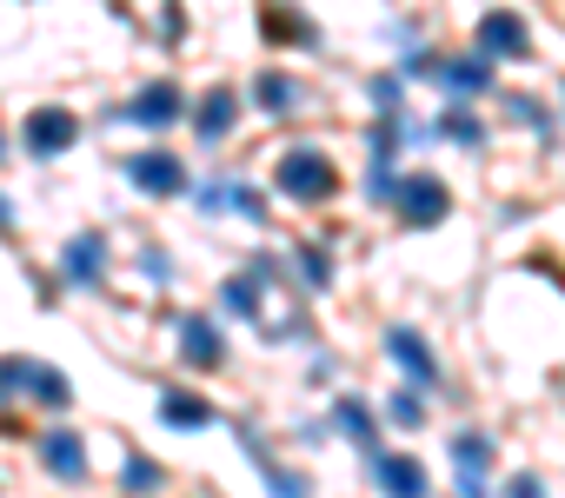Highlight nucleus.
I'll return each instance as SVG.
<instances>
[{
	"label": "nucleus",
	"instance_id": "obj_14",
	"mask_svg": "<svg viewBox=\"0 0 565 498\" xmlns=\"http://www.w3.org/2000/svg\"><path fill=\"white\" fill-rule=\"evenodd\" d=\"M233 113H239V100H233L226 87H213V94H206V100L193 107V133H200V140L213 147V140H226V133H233Z\"/></svg>",
	"mask_w": 565,
	"mask_h": 498
},
{
	"label": "nucleus",
	"instance_id": "obj_28",
	"mask_svg": "<svg viewBox=\"0 0 565 498\" xmlns=\"http://www.w3.org/2000/svg\"><path fill=\"white\" fill-rule=\"evenodd\" d=\"M373 100H380V107H393V100H399V80H393V74H380V80H373Z\"/></svg>",
	"mask_w": 565,
	"mask_h": 498
},
{
	"label": "nucleus",
	"instance_id": "obj_4",
	"mask_svg": "<svg viewBox=\"0 0 565 498\" xmlns=\"http://www.w3.org/2000/svg\"><path fill=\"white\" fill-rule=\"evenodd\" d=\"M120 120H127V127H147V133L173 127V120H180V87H173V80H153V87H140V94H134V107H127Z\"/></svg>",
	"mask_w": 565,
	"mask_h": 498
},
{
	"label": "nucleus",
	"instance_id": "obj_30",
	"mask_svg": "<svg viewBox=\"0 0 565 498\" xmlns=\"http://www.w3.org/2000/svg\"><path fill=\"white\" fill-rule=\"evenodd\" d=\"M0 232H14V206L8 199H0Z\"/></svg>",
	"mask_w": 565,
	"mask_h": 498
},
{
	"label": "nucleus",
	"instance_id": "obj_2",
	"mask_svg": "<svg viewBox=\"0 0 565 498\" xmlns=\"http://www.w3.org/2000/svg\"><path fill=\"white\" fill-rule=\"evenodd\" d=\"M393 206H399L413 226H439V219L452 213V193H446V180H433V173H406L399 193H393Z\"/></svg>",
	"mask_w": 565,
	"mask_h": 498
},
{
	"label": "nucleus",
	"instance_id": "obj_26",
	"mask_svg": "<svg viewBox=\"0 0 565 498\" xmlns=\"http://www.w3.org/2000/svg\"><path fill=\"white\" fill-rule=\"evenodd\" d=\"M193 199H200V213H220V206H233V186H200Z\"/></svg>",
	"mask_w": 565,
	"mask_h": 498
},
{
	"label": "nucleus",
	"instance_id": "obj_9",
	"mask_svg": "<svg viewBox=\"0 0 565 498\" xmlns=\"http://www.w3.org/2000/svg\"><path fill=\"white\" fill-rule=\"evenodd\" d=\"M479 47H486L492 61H525V47H532V41H525V21L499 8V14H486V21H479Z\"/></svg>",
	"mask_w": 565,
	"mask_h": 498
},
{
	"label": "nucleus",
	"instance_id": "obj_1",
	"mask_svg": "<svg viewBox=\"0 0 565 498\" xmlns=\"http://www.w3.org/2000/svg\"><path fill=\"white\" fill-rule=\"evenodd\" d=\"M279 193L287 199H300V206H313V199H333L340 193V173H333V160L327 153H313V147H294L287 160H279Z\"/></svg>",
	"mask_w": 565,
	"mask_h": 498
},
{
	"label": "nucleus",
	"instance_id": "obj_24",
	"mask_svg": "<svg viewBox=\"0 0 565 498\" xmlns=\"http://www.w3.org/2000/svg\"><path fill=\"white\" fill-rule=\"evenodd\" d=\"M386 412H393V425H406V432H413V425L426 419V399H419V392H393V405H386Z\"/></svg>",
	"mask_w": 565,
	"mask_h": 498
},
{
	"label": "nucleus",
	"instance_id": "obj_17",
	"mask_svg": "<svg viewBox=\"0 0 565 498\" xmlns=\"http://www.w3.org/2000/svg\"><path fill=\"white\" fill-rule=\"evenodd\" d=\"M160 419H167V425H213L220 412H213L206 399H193V392H167V399H160Z\"/></svg>",
	"mask_w": 565,
	"mask_h": 498
},
{
	"label": "nucleus",
	"instance_id": "obj_16",
	"mask_svg": "<svg viewBox=\"0 0 565 498\" xmlns=\"http://www.w3.org/2000/svg\"><path fill=\"white\" fill-rule=\"evenodd\" d=\"M28 399H41V405H54V412H67L74 405V386H67V372L61 366H28Z\"/></svg>",
	"mask_w": 565,
	"mask_h": 498
},
{
	"label": "nucleus",
	"instance_id": "obj_8",
	"mask_svg": "<svg viewBox=\"0 0 565 498\" xmlns=\"http://www.w3.org/2000/svg\"><path fill=\"white\" fill-rule=\"evenodd\" d=\"M127 180L140 186V193H186V166L173 160V153H140V160H127Z\"/></svg>",
	"mask_w": 565,
	"mask_h": 498
},
{
	"label": "nucleus",
	"instance_id": "obj_7",
	"mask_svg": "<svg viewBox=\"0 0 565 498\" xmlns=\"http://www.w3.org/2000/svg\"><path fill=\"white\" fill-rule=\"evenodd\" d=\"M366 465H373V485L393 491V498H419V491H426V465L406 458V452H373Z\"/></svg>",
	"mask_w": 565,
	"mask_h": 498
},
{
	"label": "nucleus",
	"instance_id": "obj_20",
	"mask_svg": "<svg viewBox=\"0 0 565 498\" xmlns=\"http://www.w3.org/2000/svg\"><path fill=\"white\" fill-rule=\"evenodd\" d=\"M226 313H239V320H259V286H253V273H239V280H226Z\"/></svg>",
	"mask_w": 565,
	"mask_h": 498
},
{
	"label": "nucleus",
	"instance_id": "obj_10",
	"mask_svg": "<svg viewBox=\"0 0 565 498\" xmlns=\"http://www.w3.org/2000/svg\"><path fill=\"white\" fill-rule=\"evenodd\" d=\"M433 80H439L446 94H459V100H466V94H486V87H492V54L479 47V54H459V61H439V74H433Z\"/></svg>",
	"mask_w": 565,
	"mask_h": 498
},
{
	"label": "nucleus",
	"instance_id": "obj_11",
	"mask_svg": "<svg viewBox=\"0 0 565 498\" xmlns=\"http://www.w3.org/2000/svg\"><path fill=\"white\" fill-rule=\"evenodd\" d=\"M386 353L399 359V372H406L413 386H433V379H439V359H433V346H426L419 333H406V326H393V333H386Z\"/></svg>",
	"mask_w": 565,
	"mask_h": 498
},
{
	"label": "nucleus",
	"instance_id": "obj_21",
	"mask_svg": "<svg viewBox=\"0 0 565 498\" xmlns=\"http://www.w3.org/2000/svg\"><path fill=\"white\" fill-rule=\"evenodd\" d=\"M28 366H34V359H0V412L28 392Z\"/></svg>",
	"mask_w": 565,
	"mask_h": 498
},
{
	"label": "nucleus",
	"instance_id": "obj_31",
	"mask_svg": "<svg viewBox=\"0 0 565 498\" xmlns=\"http://www.w3.org/2000/svg\"><path fill=\"white\" fill-rule=\"evenodd\" d=\"M0 153H8V140H0Z\"/></svg>",
	"mask_w": 565,
	"mask_h": 498
},
{
	"label": "nucleus",
	"instance_id": "obj_25",
	"mask_svg": "<svg viewBox=\"0 0 565 498\" xmlns=\"http://www.w3.org/2000/svg\"><path fill=\"white\" fill-rule=\"evenodd\" d=\"M120 485H127V491H147V485H160V465L134 452V458H127V472H120Z\"/></svg>",
	"mask_w": 565,
	"mask_h": 498
},
{
	"label": "nucleus",
	"instance_id": "obj_18",
	"mask_svg": "<svg viewBox=\"0 0 565 498\" xmlns=\"http://www.w3.org/2000/svg\"><path fill=\"white\" fill-rule=\"evenodd\" d=\"M253 100H259V107H273V113H287V107H300V87H294L287 74H259Z\"/></svg>",
	"mask_w": 565,
	"mask_h": 498
},
{
	"label": "nucleus",
	"instance_id": "obj_12",
	"mask_svg": "<svg viewBox=\"0 0 565 498\" xmlns=\"http://www.w3.org/2000/svg\"><path fill=\"white\" fill-rule=\"evenodd\" d=\"M41 465L54 472V478H87V445H81V432H67V425H54L47 439H41Z\"/></svg>",
	"mask_w": 565,
	"mask_h": 498
},
{
	"label": "nucleus",
	"instance_id": "obj_13",
	"mask_svg": "<svg viewBox=\"0 0 565 498\" xmlns=\"http://www.w3.org/2000/svg\"><path fill=\"white\" fill-rule=\"evenodd\" d=\"M452 465H459V485H466V491H486L492 439H486V432H459V439H452Z\"/></svg>",
	"mask_w": 565,
	"mask_h": 498
},
{
	"label": "nucleus",
	"instance_id": "obj_29",
	"mask_svg": "<svg viewBox=\"0 0 565 498\" xmlns=\"http://www.w3.org/2000/svg\"><path fill=\"white\" fill-rule=\"evenodd\" d=\"M140 273H147L153 286H167V260H160V253H140Z\"/></svg>",
	"mask_w": 565,
	"mask_h": 498
},
{
	"label": "nucleus",
	"instance_id": "obj_3",
	"mask_svg": "<svg viewBox=\"0 0 565 498\" xmlns=\"http://www.w3.org/2000/svg\"><path fill=\"white\" fill-rule=\"evenodd\" d=\"M74 140H81V120H74L67 107H41V113H28V153H34V160H61Z\"/></svg>",
	"mask_w": 565,
	"mask_h": 498
},
{
	"label": "nucleus",
	"instance_id": "obj_27",
	"mask_svg": "<svg viewBox=\"0 0 565 498\" xmlns=\"http://www.w3.org/2000/svg\"><path fill=\"white\" fill-rule=\"evenodd\" d=\"M233 206H239V213H246V219H266V199H259V193H253V186H233Z\"/></svg>",
	"mask_w": 565,
	"mask_h": 498
},
{
	"label": "nucleus",
	"instance_id": "obj_19",
	"mask_svg": "<svg viewBox=\"0 0 565 498\" xmlns=\"http://www.w3.org/2000/svg\"><path fill=\"white\" fill-rule=\"evenodd\" d=\"M433 133H446V140H459V147H479V140H486V127H479V120H472L466 107H452V113H439V127H433Z\"/></svg>",
	"mask_w": 565,
	"mask_h": 498
},
{
	"label": "nucleus",
	"instance_id": "obj_22",
	"mask_svg": "<svg viewBox=\"0 0 565 498\" xmlns=\"http://www.w3.org/2000/svg\"><path fill=\"white\" fill-rule=\"evenodd\" d=\"M300 273H307L300 286H313V293H327V286H333V260H327V253H313V246H300Z\"/></svg>",
	"mask_w": 565,
	"mask_h": 498
},
{
	"label": "nucleus",
	"instance_id": "obj_23",
	"mask_svg": "<svg viewBox=\"0 0 565 498\" xmlns=\"http://www.w3.org/2000/svg\"><path fill=\"white\" fill-rule=\"evenodd\" d=\"M505 113H512V120H519V127H532V133H539V140H545V133H552V127H545V107H539V100H532V94H512V100H505Z\"/></svg>",
	"mask_w": 565,
	"mask_h": 498
},
{
	"label": "nucleus",
	"instance_id": "obj_5",
	"mask_svg": "<svg viewBox=\"0 0 565 498\" xmlns=\"http://www.w3.org/2000/svg\"><path fill=\"white\" fill-rule=\"evenodd\" d=\"M180 359H186L193 372H213V366L226 359V339H220V326H213L206 313H186V320H180Z\"/></svg>",
	"mask_w": 565,
	"mask_h": 498
},
{
	"label": "nucleus",
	"instance_id": "obj_6",
	"mask_svg": "<svg viewBox=\"0 0 565 498\" xmlns=\"http://www.w3.org/2000/svg\"><path fill=\"white\" fill-rule=\"evenodd\" d=\"M100 273H107V239H100V232L67 239V253H61V280H67V286H100Z\"/></svg>",
	"mask_w": 565,
	"mask_h": 498
},
{
	"label": "nucleus",
	"instance_id": "obj_15",
	"mask_svg": "<svg viewBox=\"0 0 565 498\" xmlns=\"http://www.w3.org/2000/svg\"><path fill=\"white\" fill-rule=\"evenodd\" d=\"M333 425H340V432H347V439H353V445H360L366 458L380 452V419H373V412H366L360 399H340V405H333Z\"/></svg>",
	"mask_w": 565,
	"mask_h": 498
}]
</instances>
